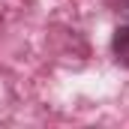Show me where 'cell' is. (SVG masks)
<instances>
[{"instance_id": "1", "label": "cell", "mask_w": 129, "mask_h": 129, "mask_svg": "<svg viewBox=\"0 0 129 129\" xmlns=\"http://www.w3.org/2000/svg\"><path fill=\"white\" fill-rule=\"evenodd\" d=\"M111 51L123 66H129V24H120L111 36Z\"/></svg>"}]
</instances>
